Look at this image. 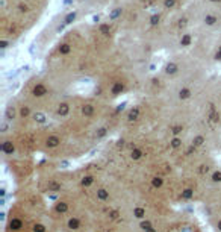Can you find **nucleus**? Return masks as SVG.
Segmentation results:
<instances>
[{"label":"nucleus","mask_w":221,"mask_h":232,"mask_svg":"<svg viewBox=\"0 0 221 232\" xmlns=\"http://www.w3.org/2000/svg\"><path fill=\"white\" fill-rule=\"evenodd\" d=\"M32 93H34V96H37V97H42V96L47 94V87L42 85V84H37V85L34 87V89H32Z\"/></svg>","instance_id":"1"},{"label":"nucleus","mask_w":221,"mask_h":232,"mask_svg":"<svg viewBox=\"0 0 221 232\" xmlns=\"http://www.w3.org/2000/svg\"><path fill=\"white\" fill-rule=\"evenodd\" d=\"M124 91V84L123 82H115L114 85H112V88H110V93L114 94V96H118V94H121Z\"/></svg>","instance_id":"2"},{"label":"nucleus","mask_w":221,"mask_h":232,"mask_svg":"<svg viewBox=\"0 0 221 232\" xmlns=\"http://www.w3.org/2000/svg\"><path fill=\"white\" fill-rule=\"evenodd\" d=\"M179 72V65L176 62H168L165 65V73L167 74H176Z\"/></svg>","instance_id":"3"},{"label":"nucleus","mask_w":221,"mask_h":232,"mask_svg":"<svg viewBox=\"0 0 221 232\" xmlns=\"http://www.w3.org/2000/svg\"><path fill=\"white\" fill-rule=\"evenodd\" d=\"M217 23H218V17H217V15L207 14V15L204 17V24H206V26H214V24H217Z\"/></svg>","instance_id":"4"},{"label":"nucleus","mask_w":221,"mask_h":232,"mask_svg":"<svg viewBox=\"0 0 221 232\" xmlns=\"http://www.w3.org/2000/svg\"><path fill=\"white\" fill-rule=\"evenodd\" d=\"M191 41H192V36L189 35V34H183L182 38H180V46L188 47V46H191Z\"/></svg>","instance_id":"5"},{"label":"nucleus","mask_w":221,"mask_h":232,"mask_svg":"<svg viewBox=\"0 0 221 232\" xmlns=\"http://www.w3.org/2000/svg\"><path fill=\"white\" fill-rule=\"evenodd\" d=\"M71 52V46L68 44V43H62L61 46H59V53L61 55H68Z\"/></svg>","instance_id":"6"},{"label":"nucleus","mask_w":221,"mask_h":232,"mask_svg":"<svg viewBox=\"0 0 221 232\" xmlns=\"http://www.w3.org/2000/svg\"><path fill=\"white\" fill-rule=\"evenodd\" d=\"M191 94H192V93H191V89H189V88H182L180 91H179V97H180L182 100L189 99V97H191Z\"/></svg>","instance_id":"7"},{"label":"nucleus","mask_w":221,"mask_h":232,"mask_svg":"<svg viewBox=\"0 0 221 232\" xmlns=\"http://www.w3.org/2000/svg\"><path fill=\"white\" fill-rule=\"evenodd\" d=\"M68 111H70V106H68L67 103H61L59 108H58V114H59V115H67Z\"/></svg>","instance_id":"8"},{"label":"nucleus","mask_w":221,"mask_h":232,"mask_svg":"<svg viewBox=\"0 0 221 232\" xmlns=\"http://www.w3.org/2000/svg\"><path fill=\"white\" fill-rule=\"evenodd\" d=\"M21 226H23L21 220H18V218H12V220H11V229L18 231V229H21Z\"/></svg>","instance_id":"9"},{"label":"nucleus","mask_w":221,"mask_h":232,"mask_svg":"<svg viewBox=\"0 0 221 232\" xmlns=\"http://www.w3.org/2000/svg\"><path fill=\"white\" fill-rule=\"evenodd\" d=\"M76 17H77V12H76V11H73V12L67 14V17L64 18V23H65V24H70V23H73L74 20H76Z\"/></svg>","instance_id":"10"},{"label":"nucleus","mask_w":221,"mask_h":232,"mask_svg":"<svg viewBox=\"0 0 221 232\" xmlns=\"http://www.w3.org/2000/svg\"><path fill=\"white\" fill-rule=\"evenodd\" d=\"M2 150H3L5 153H12V152H14L12 143H9V141H5V143H3V146H2Z\"/></svg>","instance_id":"11"},{"label":"nucleus","mask_w":221,"mask_h":232,"mask_svg":"<svg viewBox=\"0 0 221 232\" xmlns=\"http://www.w3.org/2000/svg\"><path fill=\"white\" fill-rule=\"evenodd\" d=\"M98 31H100V34H103V35H109V32H110V26L108 24V23H103V24H100Z\"/></svg>","instance_id":"12"},{"label":"nucleus","mask_w":221,"mask_h":232,"mask_svg":"<svg viewBox=\"0 0 221 232\" xmlns=\"http://www.w3.org/2000/svg\"><path fill=\"white\" fill-rule=\"evenodd\" d=\"M121 14H123V9H121V8H115V9L109 14V20H115V18L120 17Z\"/></svg>","instance_id":"13"},{"label":"nucleus","mask_w":221,"mask_h":232,"mask_svg":"<svg viewBox=\"0 0 221 232\" xmlns=\"http://www.w3.org/2000/svg\"><path fill=\"white\" fill-rule=\"evenodd\" d=\"M79 226H80V222L77 218H70L68 220V228L70 229H79Z\"/></svg>","instance_id":"14"},{"label":"nucleus","mask_w":221,"mask_h":232,"mask_svg":"<svg viewBox=\"0 0 221 232\" xmlns=\"http://www.w3.org/2000/svg\"><path fill=\"white\" fill-rule=\"evenodd\" d=\"M97 197H98L100 200H106V199H109V193H108L106 190L100 188V190L97 191Z\"/></svg>","instance_id":"15"},{"label":"nucleus","mask_w":221,"mask_h":232,"mask_svg":"<svg viewBox=\"0 0 221 232\" xmlns=\"http://www.w3.org/2000/svg\"><path fill=\"white\" fill-rule=\"evenodd\" d=\"M133 215H135L136 218H144V217H146V209H143V208H135V209H133Z\"/></svg>","instance_id":"16"},{"label":"nucleus","mask_w":221,"mask_h":232,"mask_svg":"<svg viewBox=\"0 0 221 232\" xmlns=\"http://www.w3.org/2000/svg\"><path fill=\"white\" fill-rule=\"evenodd\" d=\"M59 143H61V140H59L58 137H50V138L47 140V146H49V147H56Z\"/></svg>","instance_id":"17"},{"label":"nucleus","mask_w":221,"mask_h":232,"mask_svg":"<svg viewBox=\"0 0 221 232\" xmlns=\"http://www.w3.org/2000/svg\"><path fill=\"white\" fill-rule=\"evenodd\" d=\"M159 21H161V15H159V14H153V15L150 17V26H158Z\"/></svg>","instance_id":"18"},{"label":"nucleus","mask_w":221,"mask_h":232,"mask_svg":"<svg viewBox=\"0 0 221 232\" xmlns=\"http://www.w3.org/2000/svg\"><path fill=\"white\" fill-rule=\"evenodd\" d=\"M138 115H139V108H133V109H130L129 120H136V118H138Z\"/></svg>","instance_id":"19"},{"label":"nucleus","mask_w":221,"mask_h":232,"mask_svg":"<svg viewBox=\"0 0 221 232\" xmlns=\"http://www.w3.org/2000/svg\"><path fill=\"white\" fill-rule=\"evenodd\" d=\"M82 112H83L86 117H90V115H92V112H94V106H91V105H85V106L82 108Z\"/></svg>","instance_id":"20"},{"label":"nucleus","mask_w":221,"mask_h":232,"mask_svg":"<svg viewBox=\"0 0 221 232\" xmlns=\"http://www.w3.org/2000/svg\"><path fill=\"white\" fill-rule=\"evenodd\" d=\"M130 156H132V160H139V158L143 156V152H141L139 149H133V150L130 152Z\"/></svg>","instance_id":"21"},{"label":"nucleus","mask_w":221,"mask_h":232,"mask_svg":"<svg viewBox=\"0 0 221 232\" xmlns=\"http://www.w3.org/2000/svg\"><path fill=\"white\" fill-rule=\"evenodd\" d=\"M162 184H164V179H162V178H153V179H151V185H153L155 188L162 187Z\"/></svg>","instance_id":"22"},{"label":"nucleus","mask_w":221,"mask_h":232,"mask_svg":"<svg viewBox=\"0 0 221 232\" xmlns=\"http://www.w3.org/2000/svg\"><path fill=\"white\" fill-rule=\"evenodd\" d=\"M177 5V0H164V6L165 9H173Z\"/></svg>","instance_id":"23"},{"label":"nucleus","mask_w":221,"mask_h":232,"mask_svg":"<svg viewBox=\"0 0 221 232\" xmlns=\"http://www.w3.org/2000/svg\"><path fill=\"white\" fill-rule=\"evenodd\" d=\"M192 143H194V144H192V146H195V147H199V146H202V144L204 143V137H203V135H199V137H195Z\"/></svg>","instance_id":"24"},{"label":"nucleus","mask_w":221,"mask_h":232,"mask_svg":"<svg viewBox=\"0 0 221 232\" xmlns=\"http://www.w3.org/2000/svg\"><path fill=\"white\" fill-rule=\"evenodd\" d=\"M20 115H21V117H29V115H30V109H29V106H21V109H20Z\"/></svg>","instance_id":"25"},{"label":"nucleus","mask_w":221,"mask_h":232,"mask_svg":"<svg viewBox=\"0 0 221 232\" xmlns=\"http://www.w3.org/2000/svg\"><path fill=\"white\" fill-rule=\"evenodd\" d=\"M14 115H15V109H14L12 106H9L8 109H6V118L11 120V118H14Z\"/></svg>","instance_id":"26"},{"label":"nucleus","mask_w":221,"mask_h":232,"mask_svg":"<svg viewBox=\"0 0 221 232\" xmlns=\"http://www.w3.org/2000/svg\"><path fill=\"white\" fill-rule=\"evenodd\" d=\"M192 196H194V191L189 190V188H186V190L182 191V197H183V199H191Z\"/></svg>","instance_id":"27"},{"label":"nucleus","mask_w":221,"mask_h":232,"mask_svg":"<svg viewBox=\"0 0 221 232\" xmlns=\"http://www.w3.org/2000/svg\"><path fill=\"white\" fill-rule=\"evenodd\" d=\"M56 211H59V213H65V211H67V203L59 202V203L56 205Z\"/></svg>","instance_id":"28"},{"label":"nucleus","mask_w":221,"mask_h":232,"mask_svg":"<svg viewBox=\"0 0 221 232\" xmlns=\"http://www.w3.org/2000/svg\"><path fill=\"white\" fill-rule=\"evenodd\" d=\"M151 228H153V226H151V223H150L148 220H147V222H141V229H144L146 232L150 231Z\"/></svg>","instance_id":"29"},{"label":"nucleus","mask_w":221,"mask_h":232,"mask_svg":"<svg viewBox=\"0 0 221 232\" xmlns=\"http://www.w3.org/2000/svg\"><path fill=\"white\" fill-rule=\"evenodd\" d=\"M171 146H173V147H180V146H182V140H180V138H177V137H176V138H173Z\"/></svg>","instance_id":"30"},{"label":"nucleus","mask_w":221,"mask_h":232,"mask_svg":"<svg viewBox=\"0 0 221 232\" xmlns=\"http://www.w3.org/2000/svg\"><path fill=\"white\" fill-rule=\"evenodd\" d=\"M212 180L214 182H221V172H215L212 175Z\"/></svg>","instance_id":"31"},{"label":"nucleus","mask_w":221,"mask_h":232,"mask_svg":"<svg viewBox=\"0 0 221 232\" xmlns=\"http://www.w3.org/2000/svg\"><path fill=\"white\" fill-rule=\"evenodd\" d=\"M182 130H183V129H182V126H174V127L171 129V132H173L174 135H179V134H180Z\"/></svg>","instance_id":"32"},{"label":"nucleus","mask_w":221,"mask_h":232,"mask_svg":"<svg viewBox=\"0 0 221 232\" xmlns=\"http://www.w3.org/2000/svg\"><path fill=\"white\" fill-rule=\"evenodd\" d=\"M186 21H188V20H186V18H180V20H179V23H177V26H179V27H180V29H182V27H185V26H186Z\"/></svg>","instance_id":"33"},{"label":"nucleus","mask_w":221,"mask_h":232,"mask_svg":"<svg viewBox=\"0 0 221 232\" xmlns=\"http://www.w3.org/2000/svg\"><path fill=\"white\" fill-rule=\"evenodd\" d=\"M82 184H83V185H90V184H92V178H91V176H86V178H83Z\"/></svg>","instance_id":"34"},{"label":"nucleus","mask_w":221,"mask_h":232,"mask_svg":"<svg viewBox=\"0 0 221 232\" xmlns=\"http://www.w3.org/2000/svg\"><path fill=\"white\" fill-rule=\"evenodd\" d=\"M44 231H46V228L42 225H37L35 226V232H44Z\"/></svg>","instance_id":"35"},{"label":"nucleus","mask_w":221,"mask_h":232,"mask_svg":"<svg viewBox=\"0 0 221 232\" xmlns=\"http://www.w3.org/2000/svg\"><path fill=\"white\" fill-rule=\"evenodd\" d=\"M215 59H217V61H220L221 59V46H220V49H218V52L215 53Z\"/></svg>","instance_id":"36"},{"label":"nucleus","mask_w":221,"mask_h":232,"mask_svg":"<svg viewBox=\"0 0 221 232\" xmlns=\"http://www.w3.org/2000/svg\"><path fill=\"white\" fill-rule=\"evenodd\" d=\"M0 47H2V49H6V47H8V41H5V39H3V41L0 43Z\"/></svg>","instance_id":"37"},{"label":"nucleus","mask_w":221,"mask_h":232,"mask_svg":"<svg viewBox=\"0 0 221 232\" xmlns=\"http://www.w3.org/2000/svg\"><path fill=\"white\" fill-rule=\"evenodd\" d=\"M18 8H20V11H23V12H24V11H27V6H26V5H20Z\"/></svg>","instance_id":"38"},{"label":"nucleus","mask_w":221,"mask_h":232,"mask_svg":"<svg viewBox=\"0 0 221 232\" xmlns=\"http://www.w3.org/2000/svg\"><path fill=\"white\" fill-rule=\"evenodd\" d=\"M92 21H94V23H98V21H100V17H98V15H94V17H92Z\"/></svg>","instance_id":"39"},{"label":"nucleus","mask_w":221,"mask_h":232,"mask_svg":"<svg viewBox=\"0 0 221 232\" xmlns=\"http://www.w3.org/2000/svg\"><path fill=\"white\" fill-rule=\"evenodd\" d=\"M209 2H212V3H220L221 0H209Z\"/></svg>","instance_id":"40"},{"label":"nucleus","mask_w":221,"mask_h":232,"mask_svg":"<svg viewBox=\"0 0 221 232\" xmlns=\"http://www.w3.org/2000/svg\"><path fill=\"white\" fill-rule=\"evenodd\" d=\"M218 229H220V231H221V220H220V222H218Z\"/></svg>","instance_id":"41"},{"label":"nucleus","mask_w":221,"mask_h":232,"mask_svg":"<svg viewBox=\"0 0 221 232\" xmlns=\"http://www.w3.org/2000/svg\"><path fill=\"white\" fill-rule=\"evenodd\" d=\"M147 232H156V231H155V228H151V229H150V231H147Z\"/></svg>","instance_id":"42"}]
</instances>
